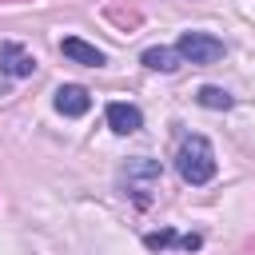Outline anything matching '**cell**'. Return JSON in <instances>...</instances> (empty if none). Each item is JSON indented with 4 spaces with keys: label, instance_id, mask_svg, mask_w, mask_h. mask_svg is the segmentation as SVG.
I'll return each instance as SVG.
<instances>
[{
    "label": "cell",
    "instance_id": "obj_10",
    "mask_svg": "<svg viewBox=\"0 0 255 255\" xmlns=\"http://www.w3.org/2000/svg\"><path fill=\"white\" fill-rule=\"evenodd\" d=\"M195 100H199L203 108H211V112H227V108L235 104V96L223 92V88H215V84H203V88L195 92Z\"/></svg>",
    "mask_w": 255,
    "mask_h": 255
},
{
    "label": "cell",
    "instance_id": "obj_11",
    "mask_svg": "<svg viewBox=\"0 0 255 255\" xmlns=\"http://www.w3.org/2000/svg\"><path fill=\"white\" fill-rule=\"evenodd\" d=\"M108 20L120 24V28H135L139 24V12L135 8H108Z\"/></svg>",
    "mask_w": 255,
    "mask_h": 255
},
{
    "label": "cell",
    "instance_id": "obj_4",
    "mask_svg": "<svg viewBox=\"0 0 255 255\" xmlns=\"http://www.w3.org/2000/svg\"><path fill=\"white\" fill-rule=\"evenodd\" d=\"M36 72V56L24 48V44H16V40H4L0 44V80L8 76V80H24V76H32Z\"/></svg>",
    "mask_w": 255,
    "mask_h": 255
},
{
    "label": "cell",
    "instance_id": "obj_9",
    "mask_svg": "<svg viewBox=\"0 0 255 255\" xmlns=\"http://www.w3.org/2000/svg\"><path fill=\"white\" fill-rule=\"evenodd\" d=\"M139 60H143V68H151V72H175V68L183 64L175 48H147Z\"/></svg>",
    "mask_w": 255,
    "mask_h": 255
},
{
    "label": "cell",
    "instance_id": "obj_6",
    "mask_svg": "<svg viewBox=\"0 0 255 255\" xmlns=\"http://www.w3.org/2000/svg\"><path fill=\"white\" fill-rule=\"evenodd\" d=\"M60 52H64L72 64H84V68H104V64H108V56H104L96 44H84V40H76V36L60 40Z\"/></svg>",
    "mask_w": 255,
    "mask_h": 255
},
{
    "label": "cell",
    "instance_id": "obj_3",
    "mask_svg": "<svg viewBox=\"0 0 255 255\" xmlns=\"http://www.w3.org/2000/svg\"><path fill=\"white\" fill-rule=\"evenodd\" d=\"M175 52H179V60L183 64H195V68H207V64H215V60H223V40H215V36H207V32H183L179 40H175Z\"/></svg>",
    "mask_w": 255,
    "mask_h": 255
},
{
    "label": "cell",
    "instance_id": "obj_1",
    "mask_svg": "<svg viewBox=\"0 0 255 255\" xmlns=\"http://www.w3.org/2000/svg\"><path fill=\"white\" fill-rule=\"evenodd\" d=\"M175 171L191 187L207 183L215 175V151H211V143L203 135H183L179 139V151H175Z\"/></svg>",
    "mask_w": 255,
    "mask_h": 255
},
{
    "label": "cell",
    "instance_id": "obj_7",
    "mask_svg": "<svg viewBox=\"0 0 255 255\" xmlns=\"http://www.w3.org/2000/svg\"><path fill=\"white\" fill-rule=\"evenodd\" d=\"M108 128H112L116 135H131V131L143 128V116H139V108L116 100V104H108Z\"/></svg>",
    "mask_w": 255,
    "mask_h": 255
},
{
    "label": "cell",
    "instance_id": "obj_5",
    "mask_svg": "<svg viewBox=\"0 0 255 255\" xmlns=\"http://www.w3.org/2000/svg\"><path fill=\"white\" fill-rule=\"evenodd\" d=\"M88 108H92L88 88H80V84H64V88H56V112H60V116L76 120V116H88Z\"/></svg>",
    "mask_w": 255,
    "mask_h": 255
},
{
    "label": "cell",
    "instance_id": "obj_8",
    "mask_svg": "<svg viewBox=\"0 0 255 255\" xmlns=\"http://www.w3.org/2000/svg\"><path fill=\"white\" fill-rule=\"evenodd\" d=\"M199 235H175L171 227L167 231H151V235H143V247H151V251H167V247H179V251H199Z\"/></svg>",
    "mask_w": 255,
    "mask_h": 255
},
{
    "label": "cell",
    "instance_id": "obj_12",
    "mask_svg": "<svg viewBox=\"0 0 255 255\" xmlns=\"http://www.w3.org/2000/svg\"><path fill=\"white\" fill-rule=\"evenodd\" d=\"M4 4H24V0H4Z\"/></svg>",
    "mask_w": 255,
    "mask_h": 255
},
{
    "label": "cell",
    "instance_id": "obj_2",
    "mask_svg": "<svg viewBox=\"0 0 255 255\" xmlns=\"http://www.w3.org/2000/svg\"><path fill=\"white\" fill-rule=\"evenodd\" d=\"M159 163L155 159H147V155H135V159H128L124 167H120V187H124V195H131L139 207H147L151 203V191L159 187Z\"/></svg>",
    "mask_w": 255,
    "mask_h": 255
}]
</instances>
